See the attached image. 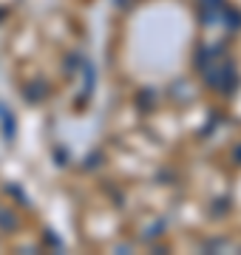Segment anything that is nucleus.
Returning a JSON list of instances; mask_svg holds the SVG:
<instances>
[{"instance_id":"nucleus-2","label":"nucleus","mask_w":241,"mask_h":255,"mask_svg":"<svg viewBox=\"0 0 241 255\" xmlns=\"http://www.w3.org/2000/svg\"><path fill=\"white\" fill-rule=\"evenodd\" d=\"M117 6H128V0H117Z\"/></svg>"},{"instance_id":"nucleus-1","label":"nucleus","mask_w":241,"mask_h":255,"mask_svg":"<svg viewBox=\"0 0 241 255\" xmlns=\"http://www.w3.org/2000/svg\"><path fill=\"white\" fill-rule=\"evenodd\" d=\"M204 6H219V0H207V3H204Z\"/></svg>"}]
</instances>
